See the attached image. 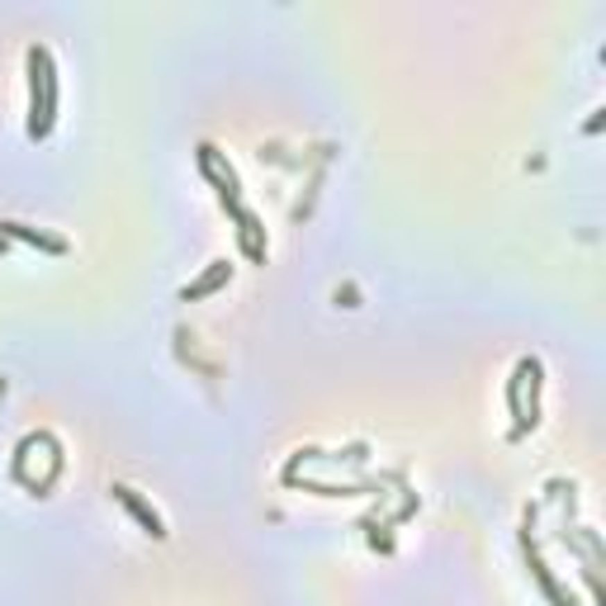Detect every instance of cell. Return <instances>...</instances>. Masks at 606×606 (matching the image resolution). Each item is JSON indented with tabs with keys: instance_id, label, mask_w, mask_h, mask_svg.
<instances>
[{
	"instance_id": "obj_1",
	"label": "cell",
	"mask_w": 606,
	"mask_h": 606,
	"mask_svg": "<svg viewBox=\"0 0 606 606\" xmlns=\"http://www.w3.org/2000/svg\"><path fill=\"white\" fill-rule=\"evenodd\" d=\"M119 498H124V502H128V507H133V512H137V521H142V526L152 530V535H161V521H157V516H152V512H147V507H142V502H137V498H133L128 488H119Z\"/></svg>"
},
{
	"instance_id": "obj_2",
	"label": "cell",
	"mask_w": 606,
	"mask_h": 606,
	"mask_svg": "<svg viewBox=\"0 0 606 606\" xmlns=\"http://www.w3.org/2000/svg\"><path fill=\"white\" fill-rule=\"evenodd\" d=\"M223 275H228V265H218V270H213V275H204V280H199V285H194V289H185V298H199V294H209V289H218V280H223Z\"/></svg>"
}]
</instances>
